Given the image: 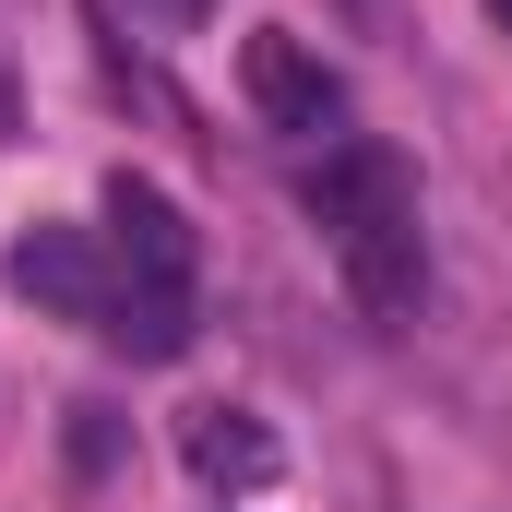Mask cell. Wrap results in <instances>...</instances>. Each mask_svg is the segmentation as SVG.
Segmentation results:
<instances>
[{"instance_id": "obj_1", "label": "cell", "mask_w": 512, "mask_h": 512, "mask_svg": "<svg viewBox=\"0 0 512 512\" xmlns=\"http://www.w3.org/2000/svg\"><path fill=\"white\" fill-rule=\"evenodd\" d=\"M310 227L334 239V274L370 322H405L417 286H429V251H417V179L393 167L382 143H334L310 167Z\"/></svg>"}, {"instance_id": "obj_2", "label": "cell", "mask_w": 512, "mask_h": 512, "mask_svg": "<svg viewBox=\"0 0 512 512\" xmlns=\"http://www.w3.org/2000/svg\"><path fill=\"white\" fill-rule=\"evenodd\" d=\"M239 84H251L262 120L298 131V143H334V131H346V84H334V60H322L310 36H286V24H262L251 48H239Z\"/></svg>"}, {"instance_id": "obj_3", "label": "cell", "mask_w": 512, "mask_h": 512, "mask_svg": "<svg viewBox=\"0 0 512 512\" xmlns=\"http://www.w3.org/2000/svg\"><path fill=\"white\" fill-rule=\"evenodd\" d=\"M12 286L48 298L60 322H108V298H120V274H108V251H96L84 227H24V239H12Z\"/></svg>"}, {"instance_id": "obj_4", "label": "cell", "mask_w": 512, "mask_h": 512, "mask_svg": "<svg viewBox=\"0 0 512 512\" xmlns=\"http://www.w3.org/2000/svg\"><path fill=\"white\" fill-rule=\"evenodd\" d=\"M108 251H120V274H143V286H191V215L155 191V179H108Z\"/></svg>"}, {"instance_id": "obj_5", "label": "cell", "mask_w": 512, "mask_h": 512, "mask_svg": "<svg viewBox=\"0 0 512 512\" xmlns=\"http://www.w3.org/2000/svg\"><path fill=\"white\" fill-rule=\"evenodd\" d=\"M179 465H191L203 489H262L286 453H274V429H262L251 405H191V417H179Z\"/></svg>"}, {"instance_id": "obj_6", "label": "cell", "mask_w": 512, "mask_h": 512, "mask_svg": "<svg viewBox=\"0 0 512 512\" xmlns=\"http://www.w3.org/2000/svg\"><path fill=\"white\" fill-rule=\"evenodd\" d=\"M96 334L131 346V358H191V286H143V274H120V298H108Z\"/></svg>"}, {"instance_id": "obj_7", "label": "cell", "mask_w": 512, "mask_h": 512, "mask_svg": "<svg viewBox=\"0 0 512 512\" xmlns=\"http://www.w3.org/2000/svg\"><path fill=\"white\" fill-rule=\"evenodd\" d=\"M0 143H12V60H0Z\"/></svg>"}, {"instance_id": "obj_8", "label": "cell", "mask_w": 512, "mask_h": 512, "mask_svg": "<svg viewBox=\"0 0 512 512\" xmlns=\"http://www.w3.org/2000/svg\"><path fill=\"white\" fill-rule=\"evenodd\" d=\"M501 24H512V0H501Z\"/></svg>"}]
</instances>
